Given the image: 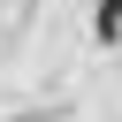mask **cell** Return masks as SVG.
I'll return each mask as SVG.
<instances>
[{
  "instance_id": "1",
  "label": "cell",
  "mask_w": 122,
  "mask_h": 122,
  "mask_svg": "<svg viewBox=\"0 0 122 122\" xmlns=\"http://www.w3.org/2000/svg\"><path fill=\"white\" fill-rule=\"evenodd\" d=\"M114 30H122V0H99V15H92V38H99V46H114Z\"/></svg>"
}]
</instances>
